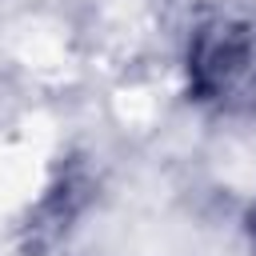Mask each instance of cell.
I'll return each instance as SVG.
<instances>
[{
  "label": "cell",
  "mask_w": 256,
  "mask_h": 256,
  "mask_svg": "<svg viewBox=\"0 0 256 256\" xmlns=\"http://www.w3.org/2000/svg\"><path fill=\"white\" fill-rule=\"evenodd\" d=\"M196 104L228 116L256 112V12L224 8L196 20L184 52Z\"/></svg>",
  "instance_id": "6da1fadb"
},
{
  "label": "cell",
  "mask_w": 256,
  "mask_h": 256,
  "mask_svg": "<svg viewBox=\"0 0 256 256\" xmlns=\"http://www.w3.org/2000/svg\"><path fill=\"white\" fill-rule=\"evenodd\" d=\"M248 236H252V248H256V212L248 216Z\"/></svg>",
  "instance_id": "7a4b0ae2"
}]
</instances>
